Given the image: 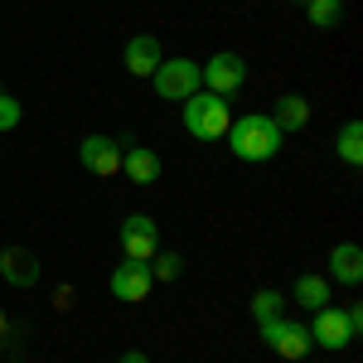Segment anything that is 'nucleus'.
<instances>
[{
  "label": "nucleus",
  "mask_w": 363,
  "mask_h": 363,
  "mask_svg": "<svg viewBox=\"0 0 363 363\" xmlns=\"http://www.w3.org/2000/svg\"><path fill=\"white\" fill-rule=\"evenodd\" d=\"M223 140H228V150H233L242 165H267V160H277V155H281L286 131H281L267 112H247V116H233V121H228V136Z\"/></svg>",
  "instance_id": "nucleus-1"
},
{
  "label": "nucleus",
  "mask_w": 363,
  "mask_h": 363,
  "mask_svg": "<svg viewBox=\"0 0 363 363\" xmlns=\"http://www.w3.org/2000/svg\"><path fill=\"white\" fill-rule=\"evenodd\" d=\"M179 116H184V131H189L194 140H223L228 136V121H233V107H228V97L199 87L194 97L179 102Z\"/></svg>",
  "instance_id": "nucleus-2"
},
{
  "label": "nucleus",
  "mask_w": 363,
  "mask_h": 363,
  "mask_svg": "<svg viewBox=\"0 0 363 363\" xmlns=\"http://www.w3.org/2000/svg\"><path fill=\"white\" fill-rule=\"evenodd\" d=\"M257 335H262V344H267L272 354H281L286 363H306V354H310V330H306V325H296V320L277 315V320H262Z\"/></svg>",
  "instance_id": "nucleus-3"
},
{
  "label": "nucleus",
  "mask_w": 363,
  "mask_h": 363,
  "mask_svg": "<svg viewBox=\"0 0 363 363\" xmlns=\"http://www.w3.org/2000/svg\"><path fill=\"white\" fill-rule=\"evenodd\" d=\"M199 83L203 92H218V97H233L238 87L247 83V58L233 54V49H218L208 63H199Z\"/></svg>",
  "instance_id": "nucleus-4"
},
{
  "label": "nucleus",
  "mask_w": 363,
  "mask_h": 363,
  "mask_svg": "<svg viewBox=\"0 0 363 363\" xmlns=\"http://www.w3.org/2000/svg\"><path fill=\"white\" fill-rule=\"evenodd\" d=\"M150 83H155V92L165 102H184V97H194L199 87H203L194 58H160V68L150 73Z\"/></svg>",
  "instance_id": "nucleus-5"
},
{
  "label": "nucleus",
  "mask_w": 363,
  "mask_h": 363,
  "mask_svg": "<svg viewBox=\"0 0 363 363\" xmlns=\"http://www.w3.org/2000/svg\"><path fill=\"white\" fill-rule=\"evenodd\" d=\"M116 238H121V257H126V262H150V257L160 252V223H155L150 213H131Z\"/></svg>",
  "instance_id": "nucleus-6"
},
{
  "label": "nucleus",
  "mask_w": 363,
  "mask_h": 363,
  "mask_svg": "<svg viewBox=\"0 0 363 363\" xmlns=\"http://www.w3.org/2000/svg\"><path fill=\"white\" fill-rule=\"evenodd\" d=\"M310 344H320V349H330V354L349 349V344H354L349 315H344V310H335V306L315 310V320H310Z\"/></svg>",
  "instance_id": "nucleus-7"
},
{
  "label": "nucleus",
  "mask_w": 363,
  "mask_h": 363,
  "mask_svg": "<svg viewBox=\"0 0 363 363\" xmlns=\"http://www.w3.org/2000/svg\"><path fill=\"white\" fill-rule=\"evenodd\" d=\"M78 160H83L87 174L112 179L116 169H121V140H112V136H83V140H78Z\"/></svg>",
  "instance_id": "nucleus-8"
},
{
  "label": "nucleus",
  "mask_w": 363,
  "mask_h": 363,
  "mask_svg": "<svg viewBox=\"0 0 363 363\" xmlns=\"http://www.w3.org/2000/svg\"><path fill=\"white\" fill-rule=\"evenodd\" d=\"M112 296L116 301H126V306H140L145 296H150V286H155V277H150V262H121L112 272Z\"/></svg>",
  "instance_id": "nucleus-9"
},
{
  "label": "nucleus",
  "mask_w": 363,
  "mask_h": 363,
  "mask_svg": "<svg viewBox=\"0 0 363 363\" xmlns=\"http://www.w3.org/2000/svg\"><path fill=\"white\" fill-rule=\"evenodd\" d=\"M160 39L155 34H131L126 39V49H121V63H126V73L131 78H150L155 68H160Z\"/></svg>",
  "instance_id": "nucleus-10"
},
{
  "label": "nucleus",
  "mask_w": 363,
  "mask_h": 363,
  "mask_svg": "<svg viewBox=\"0 0 363 363\" xmlns=\"http://www.w3.org/2000/svg\"><path fill=\"white\" fill-rule=\"evenodd\" d=\"M121 169L131 184H155L160 179V155L150 145H121Z\"/></svg>",
  "instance_id": "nucleus-11"
},
{
  "label": "nucleus",
  "mask_w": 363,
  "mask_h": 363,
  "mask_svg": "<svg viewBox=\"0 0 363 363\" xmlns=\"http://www.w3.org/2000/svg\"><path fill=\"white\" fill-rule=\"evenodd\" d=\"M330 277L339 286H359L363 281V247L359 242H335L330 247Z\"/></svg>",
  "instance_id": "nucleus-12"
},
{
  "label": "nucleus",
  "mask_w": 363,
  "mask_h": 363,
  "mask_svg": "<svg viewBox=\"0 0 363 363\" xmlns=\"http://www.w3.org/2000/svg\"><path fill=\"white\" fill-rule=\"evenodd\" d=\"M0 277L10 281V286H34L39 281V262H34V252H0Z\"/></svg>",
  "instance_id": "nucleus-13"
},
{
  "label": "nucleus",
  "mask_w": 363,
  "mask_h": 363,
  "mask_svg": "<svg viewBox=\"0 0 363 363\" xmlns=\"http://www.w3.org/2000/svg\"><path fill=\"white\" fill-rule=\"evenodd\" d=\"M291 301L301 310H325L330 306V277H296V291H291Z\"/></svg>",
  "instance_id": "nucleus-14"
},
{
  "label": "nucleus",
  "mask_w": 363,
  "mask_h": 363,
  "mask_svg": "<svg viewBox=\"0 0 363 363\" xmlns=\"http://www.w3.org/2000/svg\"><path fill=\"white\" fill-rule=\"evenodd\" d=\"M272 121H277L281 131H301L310 121V102L301 97V92H286V97H277V112H272Z\"/></svg>",
  "instance_id": "nucleus-15"
},
{
  "label": "nucleus",
  "mask_w": 363,
  "mask_h": 363,
  "mask_svg": "<svg viewBox=\"0 0 363 363\" xmlns=\"http://www.w3.org/2000/svg\"><path fill=\"white\" fill-rule=\"evenodd\" d=\"M339 160L344 165H363V121H344L339 126Z\"/></svg>",
  "instance_id": "nucleus-16"
},
{
  "label": "nucleus",
  "mask_w": 363,
  "mask_h": 363,
  "mask_svg": "<svg viewBox=\"0 0 363 363\" xmlns=\"http://www.w3.org/2000/svg\"><path fill=\"white\" fill-rule=\"evenodd\" d=\"M306 5V20L315 29H335L344 20V0H301Z\"/></svg>",
  "instance_id": "nucleus-17"
},
{
  "label": "nucleus",
  "mask_w": 363,
  "mask_h": 363,
  "mask_svg": "<svg viewBox=\"0 0 363 363\" xmlns=\"http://www.w3.org/2000/svg\"><path fill=\"white\" fill-rule=\"evenodd\" d=\"M281 310H286V296H281V291H272V286L252 296V320H257V325H262V320H277Z\"/></svg>",
  "instance_id": "nucleus-18"
},
{
  "label": "nucleus",
  "mask_w": 363,
  "mask_h": 363,
  "mask_svg": "<svg viewBox=\"0 0 363 363\" xmlns=\"http://www.w3.org/2000/svg\"><path fill=\"white\" fill-rule=\"evenodd\" d=\"M179 272H184V257L179 252H155L150 257V277L155 281H179Z\"/></svg>",
  "instance_id": "nucleus-19"
},
{
  "label": "nucleus",
  "mask_w": 363,
  "mask_h": 363,
  "mask_svg": "<svg viewBox=\"0 0 363 363\" xmlns=\"http://www.w3.org/2000/svg\"><path fill=\"white\" fill-rule=\"evenodd\" d=\"M20 116H25V107H20L10 92H0V131H15V126H20Z\"/></svg>",
  "instance_id": "nucleus-20"
},
{
  "label": "nucleus",
  "mask_w": 363,
  "mask_h": 363,
  "mask_svg": "<svg viewBox=\"0 0 363 363\" xmlns=\"http://www.w3.org/2000/svg\"><path fill=\"white\" fill-rule=\"evenodd\" d=\"M344 315H349V330H354V339H359V330H363V310H359V306H349Z\"/></svg>",
  "instance_id": "nucleus-21"
},
{
  "label": "nucleus",
  "mask_w": 363,
  "mask_h": 363,
  "mask_svg": "<svg viewBox=\"0 0 363 363\" xmlns=\"http://www.w3.org/2000/svg\"><path fill=\"white\" fill-rule=\"evenodd\" d=\"M116 363H150V359H145L140 349H126V354H121V359H116Z\"/></svg>",
  "instance_id": "nucleus-22"
}]
</instances>
